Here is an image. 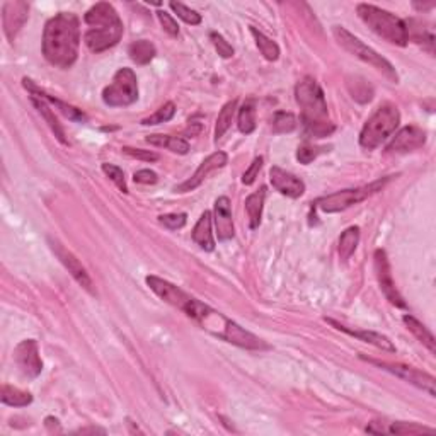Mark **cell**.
<instances>
[{"instance_id":"1","label":"cell","mask_w":436,"mask_h":436,"mask_svg":"<svg viewBox=\"0 0 436 436\" xmlns=\"http://www.w3.org/2000/svg\"><path fill=\"white\" fill-rule=\"evenodd\" d=\"M80 48V21L73 13H60L43 31V55L57 69L66 70L77 62Z\"/></svg>"},{"instance_id":"2","label":"cell","mask_w":436,"mask_h":436,"mask_svg":"<svg viewBox=\"0 0 436 436\" xmlns=\"http://www.w3.org/2000/svg\"><path fill=\"white\" fill-rule=\"evenodd\" d=\"M190 319H192L202 329L206 332L213 334L218 339L225 341V343L234 344V346L253 349V351H262V349H269V344H266L261 337L256 334L249 332L247 329L239 325L237 322L230 321L229 317L223 316L218 310L211 309L210 305L203 304L198 298L192 297L186 310H184Z\"/></svg>"},{"instance_id":"3","label":"cell","mask_w":436,"mask_h":436,"mask_svg":"<svg viewBox=\"0 0 436 436\" xmlns=\"http://www.w3.org/2000/svg\"><path fill=\"white\" fill-rule=\"evenodd\" d=\"M295 99L302 109L300 121L309 136L324 139V136L334 133L336 127L329 120L324 90L317 84L316 78L305 77L298 82L295 87Z\"/></svg>"},{"instance_id":"4","label":"cell","mask_w":436,"mask_h":436,"mask_svg":"<svg viewBox=\"0 0 436 436\" xmlns=\"http://www.w3.org/2000/svg\"><path fill=\"white\" fill-rule=\"evenodd\" d=\"M84 21L89 26L84 41L92 53H103L116 46L123 38V21L111 3L99 2L92 6L85 13Z\"/></svg>"},{"instance_id":"5","label":"cell","mask_w":436,"mask_h":436,"mask_svg":"<svg viewBox=\"0 0 436 436\" xmlns=\"http://www.w3.org/2000/svg\"><path fill=\"white\" fill-rule=\"evenodd\" d=\"M356 13H358L361 21L370 27L373 33L384 38L385 41L398 46H406L407 41H409L406 22L395 14L372 6V3H360L356 7Z\"/></svg>"},{"instance_id":"6","label":"cell","mask_w":436,"mask_h":436,"mask_svg":"<svg viewBox=\"0 0 436 436\" xmlns=\"http://www.w3.org/2000/svg\"><path fill=\"white\" fill-rule=\"evenodd\" d=\"M399 123L400 113L398 106L391 103L382 104L361 129L360 145L365 150H373V148L380 147L399 128Z\"/></svg>"},{"instance_id":"7","label":"cell","mask_w":436,"mask_h":436,"mask_svg":"<svg viewBox=\"0 0 436 436\" xmlns=\"http://www.w3.org/2000/svg\"><path fill=\"white\" fill-rule=\"evenodd\" d=\"M332 34H334V38H336V41L339 43V46H343V48L346 50L348 53H351L353 57L360 58V60H363L365 64L372 65L373 69H377L379 72H382L384 76L388 78V80H392V82H395V84H398L399 82L398 72H395L394 65H392L391 62L387 60V58H384L382 55L377 53L375 50L370 48V46L365 45V43L361 41L360 38H356L355 34L349 33V31L344 29L343 26H334Z\"/></svg>"},{"instance_id":"8","label":"cell","mask_w":436,"mask_h":436,"mask_svg":"<svg viewBox=\"0 0 436 436\" xmlns=\"http://www.w3.org/2000/svg\"><path fill=\"white\" fill-rule=\"evenodd\" d=\"M388 181H391V178H384L375 181V183L367 184V186L351 188V190L332 192V195L322 196V198L317 199L314 205H316L317 210L324 211V213H339V211L348 210V208H351L353 205H358V203L365 202V199H368L370 196L382 191Z\"/></svg>"},{"instance_id":"9","label":"cell","mask_w":436,"mask_h":436,"mask_svg":"<svg viewBox=\"0 0 436 436\" xmlns=\"http://www.w3.org/2000/svg\"><path fill=\"white\" fill-rule=\"evenodd\" d=\"M139 99V80L132 69H120L103 90V101L109 108H127Z\"/></svg>"},{"instance_id":"10","label":"cell","mask_w":436,"mask_h":436,"mask_svg":"<svg viewBox=\"0 0 436 436\" xmlns=\"http://www.w3.org/2000/svg\"><path fill=\"white\" fill-rule=\"evenodd\" d=\"M361 360L368 361V363L375 365V367L382 368V370L392 373V375L399 377V379L406 380V382L414 385V387L428 392L431 398H436V388H435L436 380L433 375H430V373L418 370V368H414V367H407V365H402V363H387V361L367 358V356H361Z\"/></svg>"},{"instance_id":"11","label":"cell","mask_w":436,"mask_h":436,"mask_svg":"<svg viewBox=\"0 0 436 436\" xmlns=\"http://www.w3.org/2000/svg\"><path fill=\"white\" fill-rule=\"evenodd\" d=\"M373 268H375V276L379 280L380 290H382L385 298L395 307H406V302H404L398 286H395L394 278H392L391 262H388L387 253L384 249H377L375 254H373Z\"/></svg>"},{"instance_id":"12","label":"cell","mask_w":436,"mask_h":436,"mask_svg":"<svg viewBox=\"0 0 436 436\" xmlns=\"http://www.w3.org/2000/svg\"><path fill=\"white\" fill-rule=\"evenodd\" d=\"M145 281H147L148 288H150L152 292L160 298V300H164L166 304L181 310V312H184L188 305H190V302L192 300V297L190 295V293L184 292L183 288H179V286L174 285V283L164 280V278L150 274V276L145 278Z\"/></svg>"},{"instance_id":"13","label":"cell","mask_w":436,"mask_h":436,"mask_svg":"<svg viewBox=\"0 0 436 436\" xmlns=\"http://www.w3.org/2000/svg\"><path fill=\"white\" fill-rule=\"evenodd\" d=\"M14 360L17 368L27 379H36L43 370V361L39 358L38 343L34 339H24L15 346Z\"/></svg>"},{"instance_id":"14","label":"cell","mask_w":436,"mask_h":436,"mask_svg":"<svg viewBox=\"0 0 436 436\" xmlns=\"http://www.w3.org/2000/svg\"><path fill=\"white\" fill-rule=\"evenodd\" d=\"M227 160H229V157H227L225 152L218 150L215 152V154H211L210 157H206L205 160H203L202 164H199V167L196 169L195 174L191 176L190 179L184 181L183 184H179V186L174 188L176 192H190L192 190H196V188L199 186V184L205 181L208 176L211 174V172L218 171V169L225 167Z\"/></svg>"},{"instance_id":"15","label":"cell","mask_w":436,"mask_h":436,"mask_svg":"<svg viewBox=\"0 0 436 436\" xmlns=\"http://www.w3.org/2000/svg\"><path fill=\"white\" fill-rule=\"evenodd\" d=\"M50 244H52L53 253L57 254V258H58V259H60L62 265H64L65 268L69 269V273L72 274L73 280H76V281L78 283V285L82 286V288L87 290L89 293H92V295H96V292H94V283H92V280H90L87 269H85L84 266H82V262L78 261V259H77L76 256H73V254L70 253V251H66L64 246L58 244V242L50 241Z\"/></svg>"},{"instance_id":"16","label":"cell","mask_w":436,"mask_h":436,"mask_svg":"<svg viewBox=\"0 0 436 436\" xmlns=\"http://www.w3.org/2000/svg\"><path fill=\"white\" fill-rule=\"evenodd\" d=\"M29 15V6L26 2H6L2 7L3 33L10 43L17 36L19 31L26 24Z\"/></svg>"},{"instance_id":"17","label":"cell","mask_w":436,"mask_h":436,"mask_svg":"<svg viewBox=\"0 0 436 436\" xmlns=\"http://www.w3.org/2000/svg\"><path fill=\"white\" fill-rule=\"evenodd\" d=\"M269 181L273 184V188L278 192H281L283 196H288V198H300L305 192V183L300 178H297L292 172L283 171L281 167L273 166L269 171Z\"/></svg>"},{"instance_id":"18","label":"cell","mask_w":436,"mask_h":436,"mask_svg":"<svg viewBox=\"0 0 436 436\" xmlns=\"http://www.w3.org/2000/svg\"><path fill=\"white\" fill-rule=\"evenodd\" d=\"M426 143V133L419 127H404L398 135L392 139L385 150L388 154H400V152H412L416 148H421Z\"/></svg>"},{"instance_id":"19","label":"cell","mask_w":436,"mask_h":436,"mask_svg":"<svg viewBox=\"0 0 436 436\" xmlns=\"http://www.w3.org/2000/svg\"><path fill=\"white\" fill-rule=\"evenodd\" d=\"M324 321L328 322V324H331L332 328H336L337 331L348 334V336L356 337V339L363 341V343H368V344H372V346L382 349V351H387V353H395V351H398V348H395L394 344H392V341L388 339L387 336H384V334L375 332V331H361V329L346 328V325H343V324H341V322H337V321H334V319H328V317H325Z\"/></svg>"},{"instance_id":"20","label":"cell","mask_w":436,"mask_h":436,"mask_svg":"<svg viewBox=\"0 0 436 436\" xmlns=\"http://www.w3.org/2000/svg\"><path fill=\"white\" fill-rule=\"evenodd\" d=\"M215 229H217L218 241H230L235 235L234 220H232V205L227 196H220L215 202V213H213Z\"/></svg>"},{"instance_id":"21","label":"cell","mask_w":436,"mask_h":436,"mask_svg":"<svg viewBox=\"0 0 436 436\" xmlns=\"http://www.w3.org/2000/svg\"><path fill=\"white\" fill-rule=\"evenodd\" d=\"M211 222H213L211 213L210 211H205V213H202L195 229H192V241L202 247L203 251H208V253H211L215 249V237L213 232H211Z\"/></svg>"},{"instance_id":"22","label":"cell","mask_w":436,"mask_h":436,"mask_svg":"<svg viewBox=\"0 0 436 436\" xmlns=\"http://www.w3.org/2000/svg\"><path fill=\"white\" fill-rule=\"evenodd\" d=\"M31 103H33L34 108L38 109L39 115L45 118V121L48 123V127L52 128L55 136H57V139L60 140L64 145L69 143V141H66V139H65L64 128H62V125L58 123L57 116H55V111L52 109V106H50L48 101H46L45 97L39 96V94H31Z\"/></svg>"},{"instance_id":"23","label":"cell","mask_w":436,"mask_h":436,"mask_svg":"<svg viewBox=\"0 0 436 436\" xmlns=\"http://www.w3.org/2000/svg\"><path fill=\"white\" fill-rule=\"evenodd\" d=\"M24 87L29 90L31 94H39V96L41 97H45L46 101H48L50 103V106H55V108L58 109V111H62L64 113V115L69 118V120H72V121H85V115L84 113L80 111V109H77V108H73V106H70V104H65V103H62L60 99H55L53 96H50V94H46V92H43L41 89H38L36 85L33 84V82L29 80V78H24Z\"/></svg>"},{"instance_id":"24","label":"cell","mask_w":436,"mask_h":436,"mask_svg":"<svg viewBox=\"0 0 436 436\" xmlns=\"http://www.w3.org/2000/svg\"><path fill=\"white\" fill-rule=\"evenodd\" d=\"M265 199H266V186H261L258 191H254L253 195H249L246 198V211L247 217H249V225L253 230L261 225Z\"/></svg>"},{"instance_id":"25","label":"cell","mask_w":436,"mask_h":436,"mask_svg":"<svg viewBox=\"0 0 436 436\" xmlns=\"http://www.w3.org/2000/svg\"><path fill=\"white\" fill-rule=\"evenodd\" d=\"M402 322L406 324V328L409 329V331L412 332V336L416 337V339L419 341V343L424 344L428 349H430V353H436V341L433 337V334L430 332V329L426 328V325L421 324L416 317L409 316V314H406V316L402 317Z\"/></svg>"},{"instance_id":"26","label":"cell","mask_w":436,"mask_h":436,"mask_svg":"<svg viewBox=\"0 0 436 436\" xmlns=\"http://www.w3.org/2000/svg\"><path fill=\"white\" fill-rule=\"evenodd\" d=\"M150 145H155V147H166L167 150L174 152V154L179 155H186L190 152V143L188 140L181 139V136H171V135H148L147 139Z\"/></svg>"},{"instance_id":"27","label":"cell","mask_w":436,"mask_h":436,"mask_svg":"<svg viewBox=\"0 0 436 436\" xmlns=\"http://www.w3.org/2000/svg\"><path fill=\"white\" fill-rule=\"evenodd\" d=\"M157 50L154 43L147 41V39H139V41H133L128 46V55L135 64L139 65H147L154 60Z\"/></svg>"},{"instance_id":"28","label":"cell","mask_w":436,"mask_h":436,"mask_svg":"<svg viewBox=\"0 0 436 436\" xmlns=\"http://www.w3.org/2000/svg\"><path fill=\"white\" fill-rule=\"evenodd\" d=\"M237 127L241 133L251 135L256 129V101L247 99L237 111Z\"/></svg>"},{"instance_id":"29","label":"cell","mask_w":436,"mask_h":436,"mask_svg":"<svg viewBox=\"0 0 436 436\" xmlns=\"http://www.w3.org/2000/svg\"><path fill=\"white\" fill-rule=\"evenodd\" d=\"M358 242H360V227H348V229L341 234L339 246H337L341 261H348V259L355 254Z\"/></svg>"},{"instance_id":"30","label":"cell","mask_w":436,"mask_h":436,"mask_svg":"<svg viewBox=\"0 0 436 436\" xmlns=\"http://www.w3.org/2000/svg\"><path fill=\"white\" fill-rule=\"evenodd\" d=\"M2 402L10 407H26L33 402V395L29 392L21 391V388L13 387V385H2Z\"/></svg>"},{"instance_id":"31","label":"cell","mask_w":436,"mask_h":436,"mask_svg":"<svg viewBox=\"0 0 436 436\" xmlns=\"http://www.w3.org/2000/svg\"><path fill=\"white\" fill-rule=\"evenodd\" d=\"M251 34L256 39L259 52H261V55L266 60L276 62L278 58H280V46H278L276 41H273V39L266 36V34H262L261 31H258L254 26H251Z\"/></svg>"},{"instance_id":"32","label":"cell","mask_w":436,"mask_h":436,"mask_svg":"<svg viewBox=\"0 0 436 436\" xmlns=\"http://www.w3.org/2000/svg\"><path fill=\"white\" fill-rule=\"evenodd\" d=\"M384 433H391V435H433L435 428H428L423 426V424L418 423H406V421H399V423H392L387 430H384Z\"/></svg>"},{"instance_id":"33","label":"cell","mask_w":436,"mask_h":436,"mask_svg":"<svg viewBox=\"0 0 436 436\" xmlns=\"http://www.w3.org/2000/svg\"><path fill=\"white\" fill-rule=\"evenodd\" d=\"M235 109H237V101H230L222 108V111L218 113L217 118V125H215V140L222 139L223 135L227 133V129L230 128L232 120H234Z\"/></svg>"},{"instance_id":"34","label":"cell","mask_w":436,"mask_h":436,"mask_svg":"<svg viewBox=\"0 0 436 436\" xmlns=\"http://www.w3.org/2000/svg\"><path fill=\"white\" fill-rule=\"evenodd\" d=\"M297 118L292 113L278 111L273 118V132L274 133H292L297 128Z\"/></svg>"},{"instance_id":"35","label":"cell","mask_w":436,"mask_h":436,"mask_svg":"<svg viewBox=\"0 0 436 436\" xmlns=\"http://www.w3.org/2000/svg\"><path fill=\"white\" fill-rule=\"evenodd\" d=\"M176 115V106L174 103H166L162 108H159L152 116L145 118L141 120V125L143 127H150V125H160V123H166V121H171L172 118Z\"/></svg>"},{"instance_id":"36","label":"cell","mask_w":436,"mask_h":436,"mask_svg":"<svg viewBox=\"0 0 436 436\" xmlns=\"http://www.w3.org/2000/svg\"><path fill=\"white\" fill-rule=\"evenodd\" d=\"M169 7H171L172 10H174L176 14H178V17L183 19L186 24H191V26H198L202 24V14H198L196 10L190 9V7H186L184 3H179V2H171L169 3Z\"/></svg>"},{"instance_id":"37","label":"cell","mask_w":436,"mask_h":436,"mask_svg":"<svg viewBox=\"0 0 436 436\" xmlns=\"http://www.w3.org/2000/svg\"><path fill=\"white\" fill-rule=\"evenodd\" d=\"M322 152H325L324 147H317V145H312V143H304L298 147L297 160L300 164H305V166H307V164L312 162V160H316Z\"/></svg>"},{"instance_id":"38","label":"cell","mask_w":436,"mask_h":436,"mask_svg":"<svg viewBox=\"0 0 436 436\" xmlns=\"http://www.w3.org/2000/svg\"><path fill=\"white\" fill-rule=\"evenodd\" d=\"M101 169H103L104 174L108 176V178L116 184L118 190L123 191V192H128L127 181H125V174H123V171H121L120 167L113 166V164H103V167H101Z\"/></svg>"},{"instance_id":"39","label":"cell","mask_w":436,"mask_h":436,"mask_svg":"<svg viewBox=\"0 0 436 436\" xmlns=\"http://www.w3.org/2000/svg\"><path fill=\"white\" fill-rule=\"evenodd\" d=\"M210 39H211V43H213V46H215V50H217L218 52V55L222 58H230V57H234V46L230 45L229 41H227L225 38L222 36V34L220 33H215V31H211L210 33Z\"/></svg>"},{"instance_id":"40","label":"cell","mask_w":436,"mask_h":436,"mask_svg":"<svg viewBox=\"0 0 436 436\" xmlns=\"http://www.w3.org/2000/svg\"><path fill=\"white\" fill-rule=\"evenodd\" d=\"M186 213H169V215H160L159 222L164 227H167L169 230H178L183 229L186 225Z\"/></svg>"},{"instance_id":"41","label":"cell","mask_w":436,"mask_h":436,"mask_svg":"<svg viewBox=\"0 0 436 436\" xmlns=\"http://www.w3.org/2000/svg\"><path fill=\"white\" fill-rule=\"evenodd\" d=\"M157 17H159L160 24H162L164 31H166L169 36H172V38L179 36V26L171 14H167L166 10H157Z\"/></svg>"},{"instance_id":"42","label":"cell","mask_w":436,"mask_h":436,"mask_svg":"<svg viewBox=\"0 0 436 436\" xmlns=\"http://www.w3.org/2000/svg\"><path fill=\"white\" fill-rule=\"evenodd\" d=\"M121 150H123V154L133 157V159L143 160V162H155V160H159V154H155V152H150V150H143V148L123 147Z\"/></svg>"},{"instance_id":"43","label":"cell","mask_w":436,"mask_h":436,"mask_svg":"<svg viewBox=\"0 0 436 436\" xmlns=\"http://www.w3.org/2000/svg\"><path fill=\"white\" fill-rule=\"evenodd\" d=\"M262 162H265L262 157H256V159L253 160V164H251L249 169L244 172V176H242V183H244L246 186H251V184L256 181L259 171H261V167H262Z\"/></svg>"},{"instance_id":"44","label":"cell","mask_w":436,"mask_h":436,"mask_svg":"<svg viewBox=\"0 0 436 436\" xmlns=\"http://www.w3.org/2000/svg\"><path fill=\"white\" fill-rule=\"evenodd\" d=\"M157 174L154 171H150V169H140V171H136L135 174H133V181L139 184H155L157 183Z\"/></svg>"},{"instance_id":"45","label":"cell","mask_w":436,"mask_h":436,"mask_svg":"<svg viewBox=\"0 0 436 436\" xmlns=\"http://www.w3.org/2000/svg\"><path fill=\"white\" fill-rule=\"evenodd\" d=\"M412 6L416 7V9H419V10H426V9H431V7H435V3L431 2V3H418V2H414L412 3Z\"/></svg>"},{"instance_id":"46","label":"cell","mask_w":436,"mask_h":436,"mask_svg":"<svg viewBox=\"0 0 436 436\" xmlns=\"http://www.w3.org/2000/svg\"><path fill=\"white\" fill-rule=\"evenodd\" d=\"M77 433H106L104 430H97V428H85V430H78Z\"/></svg>"}]
</instances>
